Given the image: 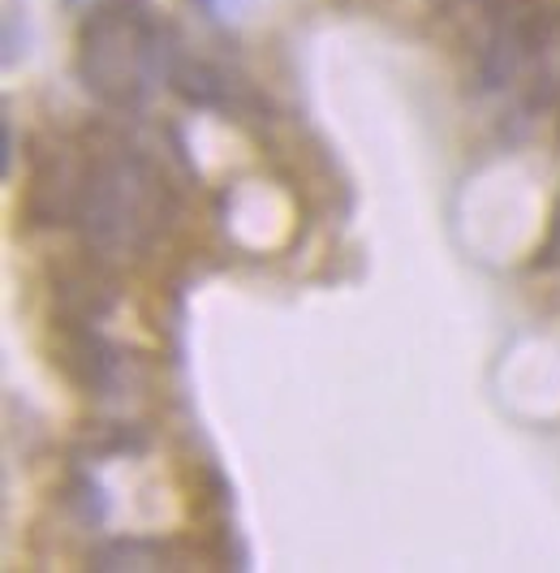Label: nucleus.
I'll return each instance as SVG.
<instances>
[{
  "label": "nucleus",
  "instance_id": "obj_1",
  "mask_svg": "<svg viewBox=\"0 0 560 573\" xmlns=\"http://www.w3.org/2000/svg\"><path fill=\"white\" fill-rule=\"evenodd\" d=\"M168 87L195 108H224L229 104V82L216 65L207 60H177L168 74Z\"/></svg>",
  "mask_w": 560,
  "mask_h": 573
},
{
  "label": "nucleus",
  "instance_id": "obj_2",
  "mask_svg": "<svg viewBox=\"0 0 560 573\" xmlns=\"http://www.w3.org/2000/svg\"><path fill=\"white\" fill-rule=\"evenodd\" d=\"M91 570H168L164 548L152 539H112L91 557Z\"/></svg>",
  "mask_w": 560,
  "mask_h": 573
},
{
  "label": "nucleus",
  "instance_id": "obj_3",
  "mask_svg": "<svg viewBox=\"0 0 560 573\" xmlns=\"http://www.w3.org/2000/svg\"><path fill=\"white\" fill-rule=\"evenodd\" d=\"M517 56H521V40H517V31L496 26L492 40H487V48L479 53V78H483L487 91L505 87L513 74H517Z\"/></svg>",
  "mask_w": 560,
  "mask_h": 573
},
{
  "label": "nucleus",
  "instance_id": "obj_4",
  "mask_svg": "<svg viewBox=\"0 0 560 573\" xmlns=\"http://www.w3.org/2000/svg\"><path fill=\"white\" fill-rule=\"evenodd\" d=\"M65 505H69L83 521H91V526H100L103 514H108L100 483L87 478V474H74V478H69V487H65Z\"/></svg>",
  "mask_w": 560,
  "mask_h": 573
},
{
  "label": "nucleus",
  "instance_id": "obj_5",
  "mask_svg": "<svg viewBox=\"0 0 560 573\" xmlns=\"http://www.w3.org/2000/svg\"><path fill=\"white\" fill-rule=\"evenodd\" d=\"M557 263H560V203L552 208V229H548L543 251L535 255V267H557Z\"/></svg>",
  "mask_w": 560,
  "mask_h": 573
},
{
  "label": "nucleus",
  "instance_id": "obj_6",
  "mask_svg": "<svg viewBox=\"0 0 560 573\" xmlns=\"http://www.w3.org/2000/svg\"><path fill=\"white\" fill-rule=\"evenodd\" d=\"M557 100V82L552 78H543V87H535L530 96H526V108H548Z\"/></svg>",
  "mask_w": 560,
  "mask_h": 573
},
{
  "label": "nucleus",
  "instance_id": "obj_7",
  "mask_svg": "<svg viewBox=\"0 0 560 573\" xmlns=\"http://www.w3.org/2000/svg\"><path fill=\"white\" fill-rule=\"evenodd\" d=\"M0 143H4V152H0V173L9 177V173H13V125H9V121L0 125Z\"/></svg>",
  "mask_w": 560,
  "mask_h": 573
},
{
  "label": "nucleus",
  "instance_id": "obj_8",
  "mask_svg": "<svg viewBox=\"0 0 560 573\" xmlns=\"http://www.w3.org/2000/svg\"><path fill=\"white\" fill-rule=\"evenodd\" d=\"M65 4H74V0H65Z\"/></svg>",
  "mask_w": 560,
  "mask_h": 573
},
{
  "label": "nucleus",
  "instance_id": "obj_9",
  "mask_svg": "<svg viewBox=\"0 0 560 573\" xmlns=\"http://www.w3.org/2000/svg\"><path fill=\"white\" fill-rule=\"evenodd\" d=\"M557 143H560V134H557Z\"/></svg>",
  "mask_w": 560,
  "mask_h": 573
}]
</instances>
